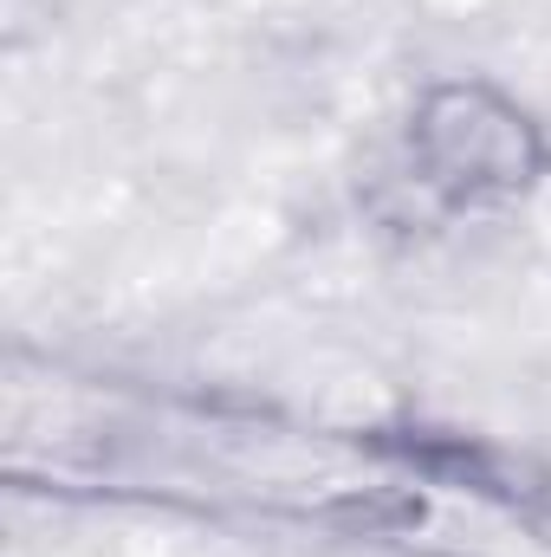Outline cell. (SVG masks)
<instances>
[{
    "label": "cell",
    "instance_id": "1",
    "mask_svg": "<svg viewBox=\"0 0 551 557\" xmlns=\"http://www.w3.org/2000/svg\"><path fill=\"white\" fill-rule=\"evenodd\" d=\"M421 156H428L434 182H448L461 195L519 188L532 175V162H539L526 117L506 111L487 91H441L421 111Z\"/></svg>",
    "mask_w": 551,
    "mask_h": 557
}]
</instances>
